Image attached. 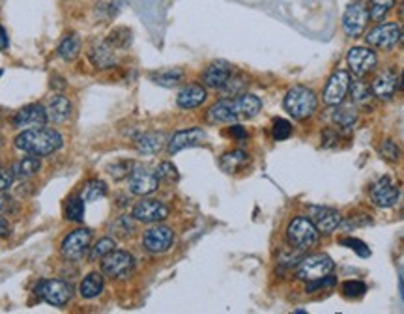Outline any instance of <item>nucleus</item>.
I'll list each match as a JSON object with an SVG mask.
<instances>
[{
    "label": "nucleus",
    "instance_id": "47",
    "mask_svg": "<svg viewBox=\"0 0 404 314\" xmlns=\"http://www.w3.org/2000/svg\"><path fill=\"white\" fill-rule=\"evenodd\" d=\"M380 154H382L384 159L399 161L400 150H399V146L393 143V140H384L382 146H380Z\"/></svg>",
    "mask_w": 404,
    "mask_h": 314
},
{
    "label": "nucleus",
    "instance_id": "45",
    "mask_svg": "<svg viewBox=\"0 0 404 314\" xmlns=\"http://www.w3.org/2000/svg\"><path fill=\"white\" fill-rule=\"evenodd\" d=\"M365 290H367V286H365L362 281H346L345 284H343V294L350 299L362 298Z\"/></svg>",
    "mask_w": 404,
    "mask_h": 314
},
{
    "label": "nucleus",
    "instance_id": "8",
    "mask_svg": "<svg viewBox=\"0 0 404 314\" xmlns=\"http://www.w3.org/2000/svg\"><path fill=\"white\" fill-rule=\"evenodd\" d=\"M369 197H371V203L378 208H391L399 200L400 191L389 176H382L380 180L372 183V187L369 189Z\"/></svg>",
    "mask_w": 404,
    "mask_h": 314
},
{
    "label": "nucleus",
    "instance_id": "16",
    "mask_svg": "<svg viewBox=\"0 0 404 314\" xmlns=\"http://www.w3.org/2000/svg\"><path fill=\"white\" fill-rule=\"evenodd\" d=\"M348 68L357 77H365L376 68V53L369 47H352L346 54Z\"/></svg>",
    "mask_w": 404,
    "mask_h": 314
},
{
    "label": "nucleus",
    "instance_id": "20",
    "mask_svg": "<svg viewBox=\"0 0 404 314\" xmlns=\"http://www.w3.org/2000/svg\"><path fill=\"white\" fill-rule=\"evenodd\" d=\"M117 49L111 47L109 43L105 42H96L88 51V59L97 70H111L114 66L118 64V56L114 53Z\"/></svg>",
    "mask_w": 404,
    "mask_h": 314
},
{
    "label": "nucleus",
    "instance_id": "54",
    "mask_svg": "<svg viewBox=\"0 0 404 314\" xmlns=\"http://www.w3.org/2000/svg\"><path fill=\"white\" fill-rule=\"evenodd\" d=\"M10 47V40H8V34L2 27H0V51H6V49Z\"/></svg>",
    "mask_w": 404,
    "mask_h": 314
},
{
    "label": "nucleus",
    "instance_id": "4",
    "mask_svg": "<svg viewBox=\"0 0 404 314\" xmlns=\"http://www.w3.org/2000/svg\"><path fill=\"white\" fill-rule=\"evenodd\" d=\"M335 270V262L331 260L330 255L319 253V255H311L302 258L296 267V277L299 281H314V279L326 277Z\"/></svg>",
    "mask_w": 404,
    "mask_h": 314
},
{
    "label": "nucleus",
    "instance_id": "43",
    "mask_svg": "<svg viewBox=\"0 0 404 314\" xmlns=\"http://www.w3.org/2000/svg\"><path fill=\"white\" fill-rule=\"evenodd\" d=\"M155 174H158L160 181H165V183H174V181H178V178H180L178 169H176L172 163H169V161H163V163L158 167Z\"/></svg>",
    "mask_w": 404,
    "mask_h": 314
},
{
    "label": "nucleus",
    "instance_id": "32",
    "mask_svg": "<svg viewBox=\"0 0 404 314\" xmlns=\"http://www.w3.org/2000/svg\"><path fill=\"white\" fill-rule=\"evenodd\" d=\"M247 77L245 75H232L227 83H225L223 88H219V90L223 92V97L225 99H232V97H238L242 94H245L247 90Z\"/></svg>",
    "mask_w": 404,
    "mask_h": 314
},
{
    "label": "nucleus",
    "instance_id": "9",
    "mask_svg": "<svg viewBox=\"0 0 404 314\" xmlns=\"http://www.w3.org/2000/svg\"><path fill=\"white\" fill-rule=\"evenodd\" d=\"M350 73L345 70H339L331 75L328 83L324 86V92H322V99H324L326 105H339V103L345 102L346 94L350 92Z\"/></svg>",
    "mask_w": 404,
    "mask_h": 314
},
{
    "label": "nucleus",
    "instance_id": "2",
    "mask_svg": "<svg viewBox=\"0 0 404 314\" xmlns=\"http://www.w3.org/2000/svg\"><path fill=\"white\" fill-rule=\"evenodd\" d=\"M316 94L313 90H309L307 86H294L287 92L283 107L285 111L296 120H307L309 116H313V112L316 111Z\"/></svg>",
    "mask_w": 404,
    "mask_h": 314
},
{
    "label": "nucleus",
    "instance_id": "46",
    "mask_svg": "<svg viewBox=\"0 0 404 314\" xmlns=\"http://www.w3.org/2000/svg\"><path fill=\"white\" fill-rule=\"evenodd\" d=\"M337 284V279L333 275H326V277H320V279H314V281H309L307 282V294H313L316 290H324V288H331Z\"/></svg>",
    "mask_w": 404,
    "mask_h": 314
},
{
    "label": "nucleus",
    "instance_id": "7",
    "mask_svg": "<svg viewBox=\"0 0 404 314\" xmlns=\"http://www.w3.org/2000/svg\"><path fill=\"white\" fill-rule=\"evenodd\" d=\"M369 19L371 17H369V10L365 8V4L362 0H354L346 6L345 16H343V28L350 37H360L365 32Z\"/></svg>",
    "mask_w": 404,
    "mask_h": 314
},
{
    "label": "nucleus",
    "instance_id": "13",
    "mask_svg": "<svg viewBox=\"0 0 404 314\" xmlns=\"http://www.w3.org/2000/svg\"><path fill=\"white\" fill-rule=\"evenodd\" d=\"M172 243H174V232L169 227H163V224L152 227L143 236L144 249L148 253H154V255L167 253L172 247Z\"/></svg>",
    "mask_w": 404,
    "mask_h": 314
},
{
    "label": "nucleus",
    "instance_id": "24",
    "mask_svg": "<svg viewBox=\"0 0 404 314\" xmlns=\"http://www.w3.org/2000/svg\"><path fill=\"white\" fill-rule=\"evenodd\" d=\"M206 120L210 123L221 126V123H236L238 122V116H236L232 102L230 99H223V102H218L215 105L208 109Z\"/></svg>",
    "mask_w": 404,
    "mask_h": 314
},
{
    "label": "nucleus",
    "instance_id": "28",
    "mask_svg": "<svg viewBox=\"0 0 404 314\" xmlns=\"http://www.w3.org/2000/svg\"><path fill=\"white\" fill-rule=\"evenodd\" d=\"M57 53L62 60L66 62H71L79 56L81 53V37L79 34L75 32H68L59 43V49H57Z\"/></svg>",
    "mask_w": 404,
    "mask_h": 314
},
{
    "label": "nucleus",
    "instance_id": "1",
    "mask_svg": "<svg viewBox=\"0 0 404 314\" xmlns=\"http://www.w3.org/2000/svg\"><path fill=\"white\" fill-rule=\"evenodd\" d=\"M62 135L57 129L49 128H37V129H27L21 135L16 137V148L21 152L32 155H51L57 150L62 148Z\"/></svg>",
    "mask_w": 404,
    "mask_h": 314
},
{
    "label": "nucleus",
    "instance_id": "49",
    "mask_svg": "<svg viewBox=\"0 0 404 314\" xmlns=\"http://www.w3.org/2000/svg\"><path fill=\"white\" fill-rule=\"evenodd\" d=\"M13 180H16V172L0 169V193L8 191L13 186Z\"/></svg>",
    "mask_w": 404,
    "mask_h": 314
},
{
    "label": "nucleus",
    "instance_id": "34",
    "mask_svg": "<svg viewBox=\"0 0 404 314\" xmlns=\"http://www.w3.org/2000/svg\"><path fill=\"white\" fill-rule=\"evenodd\" d=\"M107 195V183L103 180H88L83 187V191H81V198L85 200V203H94V200H100Z\"/></svg>",
    "mask_w": 404,
    "mask_h": 314
},
{
    "label": "nucleus",
    "instance_id": "37",
    "mask_svg": "<svg viewBox=\"0 0 404 314\" xmlns=\"http://www.w3.org/2000/svg\"><path fill=\"white\" fill-rule=\"evenodd\" d=\"M393 6L395 0H369V17L372 21H382Z\"/></svg>",
    "mask_w": 404,
    "mask_h": 314
},
{
    "label": "nucleus",
    "instance_id": "52",
    "mask_svg": "<svg viewBox=\"0 0 404 314\" xmlns=\"http://www.w3.org/2000/svg\"><path fill=\"white\" fill-rule=\"evenodd\" d=\"M51 88L57 92H62L68 88V85H66V80L62 79V77H53V79H51Z\"/></svg>",
    "mask_w": 404,
    "mask_h": 314
},
{
    "label": "nucleus",
    "instance_id": "23",
    "mask_svg": "<svg viewBox=\"0 0 404 314\" xmlns=\"http://www.w3.org/2000/svg\"><path fill=\"white\" fill-rule=\"evenodd\" d=\"M45 111H47L49 122L64 123L66 120L71 116L73 105H71V102H69L68 97H64L62 94H57V96H53L49 99Z\"/></svg>",
    "mask_w": 404,
    "mask_h": 314
},
{
    "label": "nucleus",
    "instance_id": "55",
    "mask_svg": "<svg viewBox=\"0 0 404 314\" xmlns=\"http://www.w3.org/2000/svg\"><path fill=\"white\" fill-rule=\"evenodd\" d=\"M399 17L404 21V2H403V4H400V8H399Z\"/></svg>",
    "mask_w": 404,
    "mask_h": 314
},
{
    "label": "nucleus",
    "instance_id": "50",
    "mask_svg": "<svg viewBox=\"0 0 404 314\" xmlns=\"http://www.w3.org/2000/svg\"><path fill=\"white\" fill-rule=\"evenodd\" d=\"M6 212V213H13L17 212V206L16 203L11 200V198H0V213Z\"/></svg>",
    "mask_w": 404,
    "mask_h": 314
},
{
    "label": "nucleus",
    "instance_id": "6",
    "mask_svg": "<svg viewBox=\"0 0 404 314\" xmlns=\"http://www.w3.org/2000/svg\"><path fill=\"white\" fill-rule=\"evenodd\" d=\"M36 294L43 301H47L53 307H64L73 296V288L69 286L66 281H60V279H49V281H42L37 284Z\"/></svg>",
    "mask_w": 404,
    "mask_h": 314
},
{
    "label": "nucleus",
    "instance_id": "14",
    "mask_svg": "<svg viewBox=\"0 0 404 314\" xmlns=\"http://www.w3.org/2000/svg\"><path fill=\"white\" fill-rule=\"evenodd\" d=\"M49 122L47 118V111L45 107L40 105V103H32V105L23 107L21 111L17 112L13 116V126L17 129H37V128H45V123Z\"/></svg>",
    "mask_w": 404,
    "mask_h": 314
},
{
    "label": "nucleus",
    "instance_id": "53",
    "mask_svg": "<svg viewBox=\"0 0 404 314\" xmlns=\"http://www.w3.org/2000/svg\"><path fill=\"white\" fill-rule=\"evenodd\" d=\"M10 223H8V219L2 217L0 215V238H8L10 236Z\"/></svg>",
    "mask_w": 404,
    "mask_h": 314
},
{
    "label": "nucleus",
    "instance_id": "39",
    "mask_svg": "<svg viewBox=\"0 0 404 314\" xmlns=\"http://www.w3.org/2000/svg\"><path fill=\"white\" fill-rule=\"evenodd\" d=\"M64 215L68 221L81 223L83 217H85V200H83L81 197L68 200V204H66V208H64Z\"/></svg>",
    "mask_w": 404,
    "mask_h": 314
},
{
    "label": "nucleus",
    "instance_id": "41",
    "mask_svg": "<svg viewBox=\"0 0 404 314\" xmlns=\"http://www.w3.org/2000/svg\"><path fill=\"white\" fill-rule=\"evenodd\" d=\"M117 249V243L112 238H103V240L97 241L90 250V260H101V258H105L109 253Z\"/></svg>",
    "mask_w": 404,
    "mask_h": 314
},
{
    "label": "nucleus",
    "instance_id": "3",
    "mask_svg": "<svg viewBox=\"0 0 404 314\" xmlns=\"http://www.w3.org/2000/svg\"><path fill=\"white\" fill-rule=\"evenodd\" d=\"M287 238L294 249L303 253L319 243V229L309 217H294L288 224Z\"/></svg>",
    "mask_w": 404,
    "mask_h": 314
},
{
    "label": "nucleus",
    "instance_id": "21",
    "mask_svg": "<svg viewBox=\"0 0 404 314\" xmlns=\"http://www.w3.org/2000/svg\"><path fill=\"white\" fill-rule=\"evenodd\" d=\"M232 107L238 120H247V118H255L262 109L261 97L253 96V94H242L238 97H232Z\"/></svg>",
    "mask_w": 404,
    "mask_h": 314
},
{
    "label": "nucleus",
    "instance_id": "22",
    "mask_svg": "<svg viewBox=\"0 0 404 314\" xmlns=\"http://www.w3.org/2000/svg\"><path fill=\"white\" fill-rule=\"evenodd\" d=\"M206 88L202 85H197V83H193V85H187L182 88L176 103H178V107H182V109H197V107H201L202 103L206 102Z\"/></svg>",
    "mask_w": 404,
    "mask_h": 314
},
{
    "label": "nucleus",
    "instance_id": "26",
    "mask_svg": "<svg viewBox=\"0 0 404 314\" xmlns=\"http://www.w3.org/2000/svg\"><path fill=\"white\" fill-rule=\"evenodd\" d=\"M397 83H399V79L393 71H384L372 80L371 90L378 99H389V97H393L395 90H397Z\"/></svg>",
    "mask_w": 404,
    "mask_h": 314
},
{
    "label": "nucleus",
    "instance_id": "12",
    "mask_svg": "<svg viewBox=\"0 0 404 314\" xmlns=\"http://www.w3.org/2000/svg\"><path fill=\"white\" fill-rule=\"evenodd\" d=\"M169 206L155 198H144L141 203L135 204L133 219L141 223H161L169 217Z\"/></svg>",
    "mask_w": 404,
    "mask_h": 314
},
{
    "label": "nucleus",
    "instance_id": "42",
    "mask_svg": "<svg viewBox=\"0 0 404 314\" xmlns=\"http://www.w3.org/2000/svg\"><path fill=\"white\" fill-rule=\"evenodd\" d=\"M271 135L275 140H285L292 135V126L285 118H275L273 126H271Z\"/></svg>",
    "mask_w": 404,
    "mask_h": 314
},
{
    "label": "nucleus",
    "instance_id": "18",
    "mask_svg": "<svg viewBox=\"0 0 404 314\" xmlns=\"http://www.w3.org/2000/svg\"><path fill=\"white\" fill-rule=\"evenodd\" d=\"M232 77V66L225 60H215L212 64L208 66L206 71L202 73V83L206 88H213V90H219L223 88L225 83Z\"/></svg>",
    "mask_w": 404,
    "mask_h": 314
},
{
    "label": "nucleus",
    "instance_id": "36",
    "mask_svg": "<svg viewBox=\"0 0 404 314\" xmlns=\"http://www.w3.org/2000/svg\"><path fill=\"white\" fill-rule=\"evenodd\" d=\"M350 94H352V99L356 105H362V107H367L369 103L372 102V90L369 88L365 83L362 80H356V83H352L350 85Z\"/></svg>",
    "mask_w": 404,
    "mask_h": 314
},
{
    "label": "nucleus",
    "instance_id": "38",
    "mask_svg": "<svg viewBox=\"0 0 404 314\" xmlns=\"http://www.w3.org/2000/svg\"><path fill=\"white\" fill-rule=\"evenodd\" d=\"M111 232L117 236V238H129V236H133L135 224L133 221H131V217L122 215V217H118L117 221H112Z\"/></svg>",
    "mask_w": 404,
    "mask_h": 314
},
{
    "label": "nucleus",
    "instance_id": "5",
    "mask_svg": "<svg viewBox=\"0 0 404 314\" xmlns=\"http://www.w3.org/2000/svg\"><path fill=\"white\" fill-rule=\"evenodd\" d=\"M135 270V258L128 250H112L101 258V273L109 279H126Z\"/></svg>",
    "mask_w": 404,
    "mask_h": 314
},
{
    "label": "nucleus",
    "instance_id": "27",
    "mask_svg": "<svg viewBox=\"0 0 404 314\" xmlns=\"http://www.w3.org/2000/svg\"><path fill=\"white\" fill-rule=\"evenodd\" d=\"M135 144H137V150L141 154H158L165 144V135L158 133V131H148V133L138 135Z\"/></svg>",
    "mask_w": 404,
    "mask_h": 314
},
{
    "label": "nucleus",
    "instance_id": "25",
    "mask_svg": "<svg viewBox=\"0 0 404 314\" xmlns=\"http://www.w3.org/2000/svg\"><path fill=\"white\" fill-rule=\"evenodd\" d=\"M251 163L249 154H245L244 150H232V152H227V154L221 155L219 159V167L221 171L227 172V174H238L244 169H247Z\"/></svg>",
    "mask_w": 404,
    "mask_h": 314
},
{
    "label": "nucleus",
    "instance_id": "31",
    "mask_svg": "<svg viewBox=\"0 0 404 314\" xmlns=\"http://www.w3.org/2000/svg\"><path fill=\"white\" fill-rule=\"evenodd\" d=\"M42 169V159H40V155H28L25 159H21L13 167V172H16V178L19 180H28V178H32L40 172Z\"/></svg>",
    "mask_w": 404,
    "mask_h": 314
},
{
    "label": "nucleus",
    "instance_id": "29",
    "mask_svg": "<svg viewBox=\"0 0 404 314\" xmlns=\"http://www.w3.org/2000/svg\"><path fill=\"white\" fill-rule=\"evenodd\" d=\"M330 116L333 123H337L340 128H350L357 120V109L354 105L339 103V105H333V109L330 111Z\"/></svg>",
    "mask_w": 404,
    "mask_h": 314
},
{
    "label": "nucleus",
    "instance_id": "10",
    "mask_svg": "<svg viewBox=\"0 0 404 314\" xmlns=\"http://www.w3.org/2000/svg\"><path fill=\"white\" fill-rule=\"evenodd\" d=\"M92 241V230L90 229H77L69 232L62 241V256L66 260H79L81 256H85Z\"/></svg>",
    "mask_w": 404,
    "mask_h": 314
},
{
    "label": "nucleus",
    "instance_id": "11",
    "mask_svg": "<svg viewBox=\"0 0 404 314\" xmlns=\"http://www.w3.org/2000/svg\"><path fill=\"white\" fill-rule=\"evenodd\" d=\"M129 191L138 197H148L152 193L158 191L160 187V178L154 171H150L146 167H135L129 174Z\"/></svg>",
    "mask_w": 404,
    "mask_h": 314
},
{
    "label": "nucleus",
    "instance_id": "44",
    "mask_svg": "<svg viewBox=\"0 0 404 314\" xmlns=\"http://www.w3.org/2000/svg\"><path fill=\"white\" fill-rule=\"evenodd\" d=\"M339 243L352 249L356 255L363 256V258H369V256H371V249L367 247V243H363V241L357 240V238H350V236H348V238H340Z\"/></svg>",
    "mask_w": 404,
    "mask_h": 314
},
{
    "label": "nucleus",
    "instance_id": "15",
    "mask_svg": "<svg viewBox=\"0 0 404 314\" xmlns=\"http://www.w3.org/2000/svg\"><path fill=\"white\" fill-rule=\"evenodd\" d=\"M367 43L376 49H391L400 42V27L397 23H382L367 34Z\"/></svg>",
    "mask_w": 404,
    "mask_h": 314
},
{
    "label": "nucleus",
    "instance_id": "51",
    "mask_svg": "<svg viewBox=\"0 0 404 314\" xmlns=\"http://www.w3.org/2000/svg\"><path fill=\"white\" fill-rule=\"evenodd\" d=\"M229 133L232 135L234 139H239V140L247 139V131H245V128L238 126V123H232V128L229 129Z\"/></svg>",
    "mask_w": 404,
    "mask_h": 314
},
{
    "label": "nucleus",
    "instance_id": "19",
    "mask_svg": "<svg viewBox=\"0 0 404 314\" xmlns=\"http://www.w3.org/2000/svg\"><path fill=\"white\" fill-rule=\"evenodd\" d=\"M208 139V135L198 128L191 129H182L178 133L172 135V139L169 140V154H178L182 150L193 148V146H198L204 140Z\"/></svg>",
    "mask_w": 404,
    "mask_h": 314
},
{
    "label": "nucleus",
    "instance_id": "57",
    "mask_svg": "<svg viewBox=\"0 0 404 314\" xmlns=\"http://www.w3.org/2000/svg\"><path fill=\"white\" fill-rule=\"evenodd\" d=\"M400 83H403V88H404V73H403V80H400Z\"/></svg>",
    "mask_w": 404,
    "mask_h": 314
},
{
    "label": "nucleus",
    "instance_id": "17",
    "mask_svg": "<svg viewBox=\"0 0 404 314\" xmlns=\"http://www.w3.org/2000/svg\"><path fill=\"white\" fill-rule=\"evenodd\" d=\"M309 217L319 229V232H324V234H331L333 230L339 229L340 221H343L340 213L328 206H309Z\"/></svg>",
    "mask_w": 404,
    "mask_h": 314
},
{
    "label": "nucleus",
    "instance_id": "48",
    "mask_svg": "<svg viewBox=\"0 0 404 314\" xmlns=\"http://www.w3.org/2000/svg\"><path fill=\"white\" fill-rule=\"evenodd\" d=\"M339 140H340V137H339V133H337L335 128H326L324 131H322V146H324V148H331V146H335Z\"/></svg>",
    "mask_w": 404,
    "mask_h": 314
},
{
    "label": "nucleus",
    "instance_id": "58",
    "mask_svg": "<svg viewBox=\"0 0 404 314\" xmlns=\"http://www.w3.org/2000/svg\"><path fill=\"white\" fill-rule=\"evenodd\" d=\"M0 75H2V71H0Z\"/></svg>",
    "mask_w": 404,
    "mask_h": 314
},
{
    "label": "nucleus",
    "instance_id": "35",
    "mask_svg": "<svg viewBox=\"0 0 404 314\" xmlns=\"http://www.w3.org/2000/svg\"><path fill=\"white\" fill-rule=\"evenodd\" d=\"M131 40H133L131 30L126 27L114 28V30L107 36V43H109L111 47L117 49V51L118 49H128L129 45H131Z\"/></svg>",
    "mask_w": 404,
    "mask_h": 314
},
{
    "label": "nucleus",
    "instance_id": "30",
    "mask_svg": "<svg viewBox=\"0 0 404 314\" xmlns=\"http://www.w3.org/2000/svg\"><path fill=\"white\" fill-rule=\"evenodd\" d=\"M103 286H105V282H103L101 273H88V275L81 281L79 292L85 299H94L103 292Z\"/></svg>",
    "mask_w": 404,
    "mask_h": 314
},
{
    "label": "nucleus",
    "instance_id": "33",
    "mask_svg": "<svg viewBox=\"0 0 404 314\" xmlns=\"http://www.w3.org/2000/svg\"><path fill=\"white\" fill-rule=\"evenodd\" d=\"M150 79L154 80L155 85L172 88V86L180 85L182 79H184V71L176 70V68H167V70H161V71L152 73L150 75Z\"/></svg>",
    "mask_w": 404,
    "mask_h": 314
},
{
    "label": "nucleus",
    "instance_id": "56",
    "mask_svg": "<svg viewBox=\"0 0 404 314\" xmlns=\"http://www.w3.org/2000/svg\"><path fill=\"white\" fill-rule=\"evenodd\" d=\"M2 146H4V137L0 135V150H2Z\"/></svg>",
    "mask_w": 404,
    "mask_h": 314
},
{
    "label": "nucleus",
    "instance_id": "40",
    "mask_svg": "<svg viewBox=\"0 0 404 314\" xmlns=\"http://www.w3.org/2000/svg\"><path fill=\"white\" fill-rule=\"evenodd\" d=\"M135 169V163L133 161H117V163H112V165H109V174L114 178L117 181L124 180V178H129V174H131V171Z\"/></svg>",
    "mask_w": 404,
    "mask_h": 314
}]
</instances>
